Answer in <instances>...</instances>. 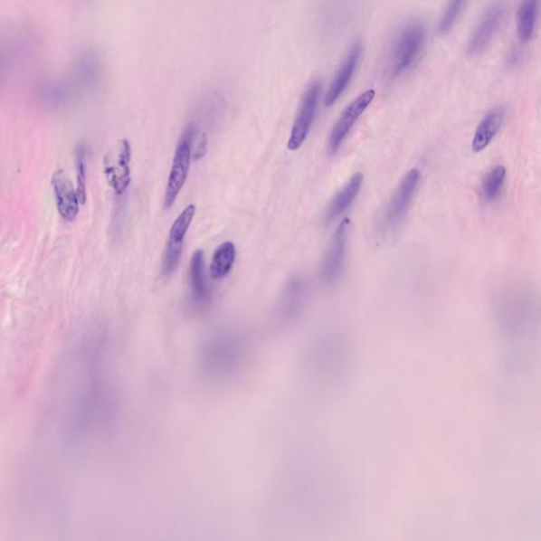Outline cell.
<instances>
[{
    "instance_id": "obj_1",
    "label": "cell",
    "mask_w": 541,
    "mask_h": 541,
    "mask_svg": "<svg viewBox=\"0 0 541 541\" xmlns=\"http://www.w3.org/2000/svg\"><path fill=\"white\" fill-rule=\"evenodd\" d=\"M11 71H24L35 66L39 61L43 41L42 35L33 24H17L4 40Z\"/></svg>"
},
{
    "instance_id": "obj_2",
    "label": "cell",
    "mask_w": 541,
    "mask_h": 541,
    "mask_svg": "<svg viewBox=\"0 0 541 541\" xmlns=\"http://www.w3.org/2000/svg\"><path fill=\"white\" fill-rule=\"evenodd\" d=\"M427 41V30L422 22L408 23L401 30L393 48L392 71L400 77L416 64L422 54Z\"/></svg>"
},
{
    "instance_id": "obj_3",
    "label": "cell",
    "mask_w": 541,
    "mask_h": 541,
    "mask_svg": "<svg viewBox=\"0 0 541 541\" xmlns=\"http://www.w3.org/2000/svg\"><path fill=\"white\" fill-rule=\"evenodd\" d=\"M500 328L513 339H525L533 335L535 310L532 299L514 295L511 301H503L497 310Z\"/></svg>"
},
{
    "instance_id": "obj_4",
    "label": "cell",
    "mask_w": 541,
    "mask_h": 541,
    "mask_svg": "<svg viewBox=\"0 0 541 541\" xmlns=\"http://www.w3.org/2000/svg\"><path fill=\"white\" fill-rule=\"evenodd\" d=\"M194 136L195 125L190 124L182 134L177 149H176L165 195L166 209H171L185 185L191 167Z\"/></svg>"
},
{
    "instance_id": "obj_5",
    "label": "cell",
    "mask_w": 541,
    "mask_h": 541,
    "mask_svg": "<svg viewBox=\"0 0 541 541\" xmlns=\"http://www.w3.org/2000/svg\"><path fill=\"white\" fill-rule=\"evenodd\" d=\"M103 72V62L99 52L93 48H84L75 54L68 80L77 94L90 92L99 86Z\"/></svg>"
},
{
    "instance_id": "obj_6",
    "label": "cell",
    "mask_w": 541,
    "mask_h": 541,
    "mask_svg": "<svg viewBox=\"0 0 541 541\" xmlns=\"http://www.w3.org/2000/svg\"><path fill=\"white\" fill-rule=\"evenodd\" d=\"M322 93V84L318 81H314L307 87L295 119L290 138L288 141V148L298 150L303 146L309 135L314 118H316L318 107Z\"/></svg>"
},
{
    "instance_id": "obj_7",
    "label": "cell",
    "mask_w": 541,
    "mask_h": 541,
    "mask_svg": "<svg viewBox=\"0 0 541 541\" xmlns=\"http://www.w3.org/2000/svg\"><path fill=\"white\" fill-rule=\"evenodd\" d=\"M420 178L419 169L413 168L405 174L400 181V185L395 188L385 213H384V223L387 229H395L404 222L413 203V195L417 191Z\"/></svg>"
},
{
    "instance_id": "obj_8",
    "label": "cell",
    "mask_w": 541,
    "mask_h": 541,
    "mask_svg": "<svg viewBox=\"0 0 541 541\" xmlns=\"http://www.w3.org/2000/svg\"><path fill=\"white\" fill-rule=\"evenodd\" d=\"M33 96L43 110L58 111L71 104L77 92L68 79L43 78L35 84Z\"/></svg>"
},
{
    "instance_id": "obj_9",
    "label": "cell",
    "mask_w": 541,
    "mask_h": 541,
    "mask_svg": "<svg viewBox=\"0 0 541 541\" xmlns=\"http://www.w3.org/2000/svg\"><path fill=\"white\" fill-rule=\"evenodd\" d=\"M195 213H196V206L194 204L186 206L185 211L175 220L171 230H169L168 241L162 261L163 275H172L177 270L182 251H184L185 239L191 228Z\"/></svg>"
},
{
    "instance_id": "obj_10",
    "label": "cell",
    "mask_w": 541,
    "mask_h": 541,
    "mask_svg": "<svg viewBox=\"0 0 541 541\" xmlns=\"http://www.w3.org/2000/svg\"><path fill=\"white\" fill-rule=\"evenodd\" d=\"M507 5L505 2H496L486 11L478 23L468 43V52L470 55L480 54L494 40L505 20Z\"/></svg>"
},
{
    "instance_id": "obj_11",
    "label": "cell",
    "mask_w": 541,
    "mask_h": 541,
    "mask_svg": "<svg viewBox=\"0 0 541 541\" xmlns=\"http://www.w3.org/2000/svg\"><path fill=\"white\" fill-rule=\"evenodd\" d=\"M375 97V91L369 90L358 96L354 102H351L347 109L344 110L341 117L337 119L331 131L328 141V149L331 154H336L339 147H342L346 137L348 136L352 128L361 118L365 110H366Z\"/></svg>"
},
{
    "instance_id": "obj_12",
    "label": "cell",
    "mask_w": 541,
    "mask_h": 541,
    "mask_svg": "<svg viewBox=\"0 0 541 541\" xmlns=\"http://www.w3.org/2000/svg\"><path fill=\"white\" fill-rule=\"evenodd\" d=\"M362 55L363 45L357 42L350 48L347 56H346L341 67H339L335 78H333L325 98V105L327 107L336 104L337 100L347 90L352 79L355 77L358 65H360Z\"/></svg>"
},
{
    "instance_id": "obj_13",
    "label": "cell",
    "mask_w": 541,
    "mask_h": 541,
    "mask_svg": "<svg viewBox=\"0 0 541 541\" xmlns=\"http://www.w3.org/2000/svg\"><path fill=\"white\" fill-rule=\"evenodd\" d=\"M349 220L345 219L338 225L329 249L327 250L322 264V275L326 281L336 280L341 274L347 248Z\"/></svg>"
},
{
    "instance_id": "obj_14",
    "label": "cell",
    "mask_w": 541,
    "mask_h": 541,
    "mask_svg": "<svg viewBox=\"0 0 541 541\" xmlns=\"http://www.w3.org/2000/svg\"><path fill=\"white\" fill-rule=\"evenodd\" d=\"M52 184L60 215L66 222H73L80 211L81 201L78 191L62 169L54 173Z\"/></svg>"
},
{
    "instance_id": "obj_15",
    "label": "cell",
    "mask_w": 541,
    "mask_h": 541,
    "mask_svg": "<svg viewBox=\"0 0 541 541\" xmlns=\"http://www.w3.org/2000/svg\"><path fill=\"white\" fill-rule=\"evenodd\" d=\"M131 148L128 140L119 143L115 163H107L105 173L109 185L115 190L118 196L128 190L130 182V163Z\"/></svg>"
},
{
    "instance_id": "obj_16",
    "label": "cell",
    "mask_w": 541,
    "mask_h": 541,
    "mask_svg": "<svg viewBox=\"0 0 541 541\" xmlns=\"http://www.w3.org/2000/svg\"><path fill=\"white\" fill-rule=\"evenodd\" d=\"M364 177L361 173H356L352 176L348 184L346 185L341 191H339L335 198L331 201L328 209H327L325 220L327 223H330L337 219L345 211L349 209V206L354 204L357 195L360 194L363 185Z\"/></svg>"
},
{
    "instance_id": "obj_17",
    "label": "cell",
    "mask_w": 541,
    "mask_h": 541,
    "mask_svg": "<svg viewBox=\"0 0 541 541\" xmlns=\"http://www.w3.org/2000/svg\"><path fill=\"white\" fill-rule=\"evenodd\" d=\"M505 119L506 110L503 109H496L484 117L478 126L473 143H471L475 153H480L489 146V143L498 134Z\"/></svg>"
},
{
    "instance_id": "obj_18",
    "label": "cell",
    "mask_w": 541,
    "mask_h": 541,
    "mask_svg": "<svg viewBox=\"0 0 541 541\" xmlns=\"http://www.w3.org/2000/svg\"><path fill=\"white\" fill-rule=\"evenodd\" d=\"M190 280L193 297L198 303H204L210 299L209 286L205 276V263L204 252H195L190 263Z\"/></svg>"
},
{
    "instance_id": "obj_19",
    "label": "cell",
    "mask_w": 541,
    "mask_h": 541,
    "mask_svg": "<svg viewBox=\"0 0 541 541\" xmlns=\"http://www.w3.org/2000/svg\"><path fill=\"white\" fill-rule=\"evenodd\" d=\"M539 0H522L518 11L517 31L522 43L530 41L536 29Z\"/></svg>"
},
{
    "instance_id": "obj_20",
    "label": "cell",
    "mask_w": 541,
    "mask_h": 541,
    "mask_svg": "<svg viewBox=\"0 0 541 541\" xmlns=\"http://www.w3.org/2000/svg\"><path fill=\"white\" fill-rule=\"evenodd\" d=\"M235 260V244L230 242L220 244L213 255L210 266L212 279L216 280L224 279L231 272Z\"/></svg>"
},
{
    "instance_id": "obj_21",
    "label": "cell",
    "mask_w": 541,
    "mask_h": 541,
    "mask_svg": "<svg viewBox=\"0 0 541 541\" xmlns=\"http://www.w3.org/2000/svg\"><path fill=\"white\" fill-rule=\"evenodd\" d=\"M470 0H449L438 23V33L448 34L455 27L459 18L468 7Z\"/></svg>"
},
{
    "instance_id": "obj_22",
    "label": "cell",
    "mask_w": 541,
    "mask_h": 541,
    "mask_svg": "<svg viewBox=\"0 0 541 541\" xmlns=\"http://www.w3.org/2000/svg\"><path fill=\"white\" fill-rule=\"evenodd\" d=\"M506 168L503 166H497L490 171L487 177L483 180L482 193L484 200L488 203H492L499 196L503 182L506 179Z\"/></svg>"
},
{
    "instance_id": "obj_23",
    "label": "cell",
    "mask_w": 541,
    "mask_h": 541,
    "mask_svg": "<svg viewBox=\"0 0 541 541\" xmlns=\"http://www.w3.org/2000/svg\"><path fill=\"white\" fill-rule=\"evenodd\" d=\"M86 148L79 147L77 149L78 194L81 204L86 203Z\"/></svg>"
},
{
    "instance_id": "obj_24",
    "label": "cell",
    "mask_w": 541,
    "mask_h": 541,
    "mask_svg": "<svg viewBox=\"0 0 541 541\" xmlns=\"http://www.w3.org/2000/svg\"><path fill=\"white\" fill-rule=\"evenodd\" d=\"M11 72L7 52H5V43L0 39V87H2Z\"/></svg>"
}]
</instances>
